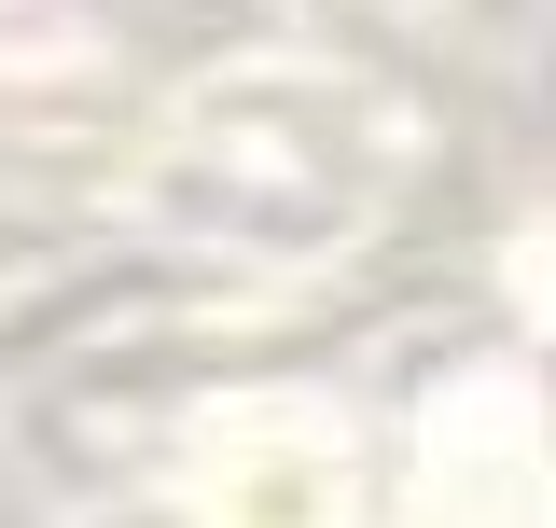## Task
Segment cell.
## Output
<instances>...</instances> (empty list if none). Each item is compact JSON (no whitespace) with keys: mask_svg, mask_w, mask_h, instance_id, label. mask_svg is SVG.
<instances>
[{"mask_svg":"<svg viewBox=\"0 0 556 528\" xmlns=\"http://www.w3.org/2000/svg\"><path fill=\"white\" fill-rule=\"evenodd\" d=\"M208 528H348V460L320 431H237L208 460Z\"/></svg>","mask_w":556,"mask_h":528,"instance_id":"1","label":"cell"}]
</instances>
